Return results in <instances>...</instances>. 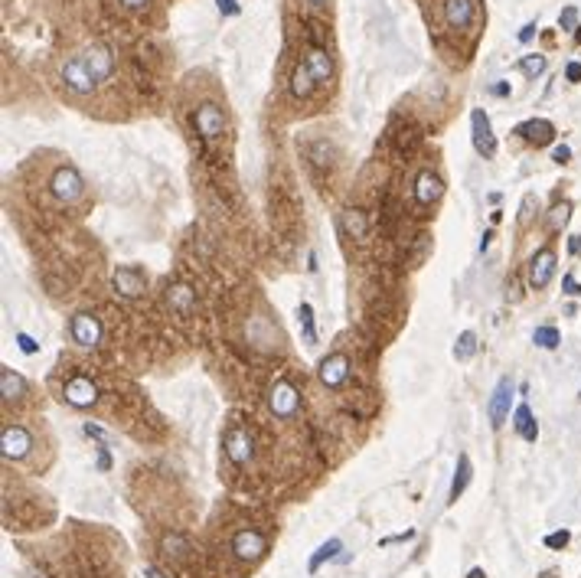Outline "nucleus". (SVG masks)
<instances>
[{"label": "nucleus", "mask_w": 581, "mask_h": 578, "mask_svg": "<svg viewBox=\"0 0 581 578\" xmlns=\"http://www.w3.org/2000/svg\"><path fill=\"white\" fill-rule=\"evenodd\" d=\"M562 291H565V294H581V285L571 275H565L562 278Z\"/></svg>", "instance_id": "39"}, {"label": "nucleus", "mask_w": 581, "mask_h": 578, "mask_svg": "<svg viewBox=\"0 0 581 578\" xmlns=\"http://www.w3.org/2000/svg\"><path fill=\"white\" fill-rule=\"evenodd\" d=\"M59 75H62V85H66L72 95H89L98 89V82L91 79V72L85 69V62H82L79 56H72L62 62V69H59Z\"/></svg>", "instance_id": "5"}, {"label": "nucleus", "mask_w": 581, "mask_h": 578, "mask_svg": "<svg viewBox=\"0 0 581 578\" xmlns=\"http://www.w3.org/2000/svg\"><path fill=\"white\" fill-rule=\"evenodd\" d=\"M533 36H536V24H529V26L523 30V33H519V43H529Z\"/></svg>", "instance_id": "43"}, {"label": "nucleus", "mask_w": 581, "mask_h": 578, "mask_svg": "<svg viewBox=\"0 0 581 578\" xmlns=\"http://www.w3.org/2000/svg\"><path fill=\"white\" fill-rule=\"evenodd\" d=\"M340 226L346 235H356V239H366V235H369V216H366L363 209H343Z\"/></svg>", "instance_id": "22"}, {"label": "nucleus", "mask_w": 581, "mask_h": 578, "mask_svg": "<svg viewBox=\"0 0 581 578\" xmlns=\"http://www.w3.org/2000/svg\"><path fill=\"white\" fill-rule=\"evenodd\" d=\"M467 578H487V572H483V568H470Z\"/></svg>", "instance_id": "46"}, {"label": "nucleus", "mask_w": 581, "mask_h": 578, "mask_svg": "<svg viewBox=\"0 0 581 578\" xmlns=\"http://www.w3.org/2000/svg\"><path fill=\"white\" fill-rule=\"evenodd\" d=\"M493 95H510V85H506V82H500V85H493Z\"/></svg>", "instance_id": "44"}, {"label": "nucleus", "mask_w": 581, "mask_h": 578, "mask_svg": "<svg viewBox=\"0 0 581 578\" xmlns=\"http://www.w3.org/2000/svg\"><path fill=\"white\" fill-rule=\"evenodd\" d=\"M441 24L454 33H464L477 24V0H441Z\"/></svg>", "instance_id": "1"}, {"label": "nucleus", "mask_w": 581, "mask_h": 578, "mask_svg": "<svg viewBox=\"0 0 581 578\" xmlns=\"http://www.w3.org/2000/svg\"><path fill=\"white\" fill-rule=\"evenodd\" d=\"M519 69H523L529 79H536V75H542V69H546V56H526V59H519Z\"/></svg>", "instance_id": "32"}, {"label": "nucleus", "mask_w": 581, "mask_h": 578, "mask_svg": "<svg viewBox=\"0 0 581 578\" xmlns=\"http://www.w3.org/2000/svg\"><path fill=\"white\" fill-rule=\"evenodd\" d=\"M111 285H114V291H118L121 298H141V294L148 291V275H144L141 268L121 265V268H114Z\"/></svg>", "instance_id": "10"}, {"label": "nucleus", "mask_w": 581, "mask_h": 578, "mask_svg": "<svg viewBox=\"0 0 581 578\" xmlns=\"http://www.w3.org/2000/svg\"><path fill=\"white\" fill-rule=\"evenodd\" d=\"M229 549H232V555L239 559V562H258V559H265V552H268V539H265L258 530H239L235 536H232V543H229Z\"/></svg>", "instance_id": "2"}, {"label": "nucleus", "mask_w": 581, "mask_h": 578, "mask_svg": "<svg viewBox=\"0 0 581 578\" xmlns=\"http://www.w3.org/2000/svg\"><path fill=\"white\" fill-rule=\"evenodd\" d=\"M340 549H343V543H340V539H327V543L320 545L317 552L310 555V566H307V568H310V572H317V568L323 566V562H330V559H337V555H340Z\"/></svg>", "instance_id": "27"}, {"label": "nucleus", "mask_w": 581, "mask_h": 578, "mask_svg": "<svg viewBox=\"0 0 581 578\" xmlns=\"http://www.w3.org/2000/svg\"><path fill=\"white\" fill-rule=\"evenodd\" d=\"M470 474H474V464H470V458L467 454H461V458H457V471H454V480H451V503H454L457 497H461V494H464V490H467V484H470Z\"/></svg>", "instance_id": "24"}, {"label": "nucleus", "mask_w": 581, "mask_h": 578, "mask_svg": "<svg viewBox=\"0 0 581 578\" xmlns=\"http://www.w3.org/2000/svg\"><path fill=\"white\" fill-rule=\"evenodd\" d=\"M226 454L232 464H239V467H245V464H251V458H255V441H251L249 428H229L226 431Z\"/></svg>", "instance_id": "7"}, {"label": "nucleus", "mask_w": 581, "mask_h": 578, "mask_svg": "<svg viewBox=\"0 0 581 578\" xmlns=\"http://www.w3.org/2000/svg\"><path fill=\"white\" fill-rule=\"evenodd\" d=\"M569 249H571V252H578V249H581V239H578V235H571V239H569Z\"/></svg>", "instance_id": "45"}, {"label": "nucleus", "mask_w": 581, "mask_h": 578, "mask_svg": "<svg viewBox=\"0 0 581 578\" xmlns=\"http://www.w3.org/2000/svg\"><path fill=\"white\" fill-rule=\"evenodd\" d=\"M441 193H445V183H441V177L434 170H422L415 177V203L418 206H434L441 199Z\"/></svg>", "instance_id": "16"}, {"label": "nucleus", "mask_w": 581, "mask_h": 578, "mask_svg": "<svg viewBox=\"0 0 581 578\" xmlns=\"http://www.w3.org/2000/svg\"><path fill=\"white\" fill-rule=\"evenodd\" d=\"M304 62H307V69H310V75H314L317 85H327V82L333 79V59L323 46L314 43V46L307 49V59H304Z\"/></svg>", "instance_id": "17"}, {"label": "nucleus", "mask_w": 581, "mask_h": 578, "mask_svg": "<svg viewBox=\"0 0 581 578\" xmlns=\"http://www.w3.org/2000/svg\"><path fill=\"white\" fill-rule=\"evenodd\" d=\"M477 353V334L474 330H464V334L457 336V343H454V356L457 359H470Z\"/></svg>", "instance_id": "30"}, {"label": "nucleus", "mask_w": 581, "mask_h": 578, "mask_svg": "<svg viewBox=\"0 0 581 578\" xmlns=\"http://www.w3.org/2000/svg\"><path fill=\"white\" fill-rule=\"evenodd\" d=\"M569 543H571V532L569 530H555V532H548V536H546L548 549H565Z\"/></svg>", "instance_id": "33"}, {"label": "nucleus", "mask_w": 581, "mask_h": 578, "mask_svg": "<svg viewBox=\"0 0 581 578\" xmlns=\"http://www.w3.org/2000/svg\"><path fill=\"white\" fill-rule=\"evenodd\" d=\"M297 320H301L304 340L314 347V343H317V327H314V311H310V304H301V307H297Z\"/></svg>", "instance_id": "29"}, {"label": "nucleus", "mask_w": 581, "mask_h": 578, "mask_svg": "<svg viewBox=\"0 0 581 578\" xmlns=\"http://www.w3.org/2000/svg\"><path fill=\"white\" fill-rule=\"evenodd\" d=\"M125 10H131V13H144L150 7V0H118Z\"/></svg>", "instance_id": "37"}, {"label": "nucleus", "mask_w": 581, "mask_h": 578, "mask_svg": "<svg viewBox=\"0 0 581 578\" xmlns=\"http://www.w3.org/2000/svg\"><path fill=\"white\" fill-rule=\"evenodd\" d=\"M555 275V252L552 249H539L529 262V288H546L548 281Z\"/></svg>", "instance_id": "15"}, {"label": "nucleus", "mask_w": 581, "mask_h": 578, "mask_svg": "<svg viewBox=\"0 0 581 578\" xmlns=\"http://www.w3.org/2000/svg\"><path fill=\"white\" fill-rule=\"evenodd\" d=\"M490 239H493V232L487 229V232H483V239H480V249H487V245H490Z\"/></svg>", "instance_id": "47"}, {"label": "nucleus", "mask_w": 581, "mask_h": 578, "mask_svg": "<svg viewBox=\"0 0 581 578\" xmlns=\"http://www.w3.org/2000/svg\"><path fill=\"white\" fill-rule=\"evenodd\" d=\"M552 161H555V163H569L571 161V151L565 147V144H559V147L552 151Z\"/></svg>", "instance_id": "40"}, {"label": "nucleus", "mask_w": 581, "mask_h": 578, "mask_svg": "<svg viewBox=\"0 0 581 578\" xmlns=\"http://www.w3.org/2000/svg\"><path fill=\"white\" fill-rule=\"evenodd\" d=\"M317 376L327 389H340L343 382H346V376H350V356H346V353H330V356H323L320 359V366H317Z\"/></svg>", "instance_id": "12"}, {"label": "nucleus", "mask_w": 581, "mask_h": 578, "mask_svg": "<svg viewBox=\"0 0 581 578\" xmlns=\"http://www.w3.org/2000/svg\"><path fill=\"white\" fill-rule=\"evenodd\" d=\"M219 3V13H222V17H235V13H239V3H235V0H216Z\"/></svg>", "instance_id": "38"}, {"label": "nucleus", "mask_w": 581, "mask_h": 578, "mask_svg": "<svg viewBox=\"0 0 581 578\" xmlns=\"http://www.w3.org/2000/svg\"><path fill=\"white\" fill-rule=\"evenodd\" d=\"M30 448H33V435H30L23 425L3 428V435H0V451H3L7 461H20V458H26Z\"/></svg>", "instance_id": "8"}, {"label": "nucleus", "mask_w": 581, "mask_h": 578, "mask_svg": "<svg viewBox=\"0 0 581 578\" xmlns=\"http://www.w3.org/2000/svg\"><path fill=\"white\" fill-rule=\"evenodd\" d=\"M314 89H317V82H314V75H310L307 62H301V66L291 72V95H294V98H307Z\"/></svg>", "instance_id": "25"}, {"label": "nucleus", "mask_w": 581, "mask_h": 578, "mask_svg": "<svg viewBox=\"0 0 581 578\" xmlns=\"http://www.w3.org/2000/svg\"><path fill=\"white\" fill-rule=\"evenodd\" d=\"M516 134H519V138H526L529 144L542 147V144H548V141L555 138V125H552V121H546V118H529V121H523V125L516 127Z\"/></svg>", "instance_id": "19"}, {"label": "nucleus", "mask_w": 581, "mask_h": 578, "mask_svg": "<svg viewBox=\"0 0 581 578\" xmlns=\"http://www.w3.org/2000/svg\"><path fill=\"white\" fill-rule=\"evenodd\" d=\"M571 219V203L569 199H562V203H555V206L548 209V229L552 232H562L565 226H569Z\"/></svg>", "instance_id": "28"}, {"label": "nucleus", "mask_w": 581, "mask_h": 578, "mask_svg": "<svg viewBox=\"0 0 581 578\" xmlns=\"http://www.w3.org/2000/svg\"><path fill=\"white\" fill-rule=\"evenodd\" d=\"M193 125L203 141H216L226 131V115H222V108L216 102H199L193 111Z\"/></svg>", "instance_id": "4"}, {"label": "nucleus", "mask_w": 581, "mask_h": 578, "mask_svg": "<svg viewBox=\"0 0 581 578\" xmlns=\"http://www.w3.org/2000/svg\"><path fill=\"white\" fill-rule=\"evenodd\" d=\"M17 347H20L23 353H36V350H39V343H36L30 334H17Z\"/></svg>", "instance_id": "36"}, {"label": "nucleus", "mask_w": 581, "mask_h": 578, "mask_svg": "<svg viewBox=\"0 0 581 578\" xmlns=\"http://www.w3.org/2000/svg\"><path fill=\"white\" fill-rule=\"evenodd\" d=\"M0 392H3V402H20L23 395H26V382H23L20 372H13L10 366H3L0 370Z\"/></svg>", "instance_id": "20"}, {"label": "nucleus", "mask_w": 581, "mask_h": 578, "mask_svg": "<svg viewBox=\"0 0 581 578\" xmlns=\"http://www.w3.org/2000/svg\"><path fill=\"white\" fill-rule=\"evenodd\" d=\"M49 190H53V197H56V199H62V203H72V199L82 197L85 183H82V174H79V170L62 167V170H56V174H53V180H49Z\"/></svg>", "instance_id": "11"}, {"label": "nucleus", "mask_w": 581, "mask_h": 578, "mask_svg": "<svg viewBox=\"0 0 581 578\" xmlns=\"http://www.w3.org/2000/svg\"><path fill=\"white\" fill-rule=\"evenodd\" d=\"M167 304L177 314H193L196 311V291L190 285H170L167 288Z\"/></svg>", "instance_id": "21"}, {"label": "nucleus", "mask_w": 581, "mask_h": 578, "mask_svg": "<svg viewBox=\"0 0 581 578\" xmlns=\"http://www.w3.org/2000/svg\"><path fill=\"white\" fill-rule=\"evenodd\" d=\"M470 134H474V147H477L483 157H493L497 154V138L490 131V118L483 108H474L470 111Z\"/></svg>", "instance_id": "14"}, {"label": "nucleus", "mask_w": 581, "mask_h": 578, "mask_svg": "<svg viewBox=\"0 0 581 578\" xmlns=\"http://www.w3.org/2000/svg\"><path fill=\"white\" fill-rule=\"evenodd\" d=\"M513 428L519 431V438H523V441H536L539 438V425H536V418H533V408H529L526 402L513 412Z\"/></svg>", "instance_id": "23"}, {"label": "nucleus", "mask_w": 581, "mask_h": 578, "mask_svg": "<svg viewBox=\"0 0 581 578\" xmlns=\"http://www.w3.org/2000/svg\"><path fill=\"white\" fill-rule=\"evenodd\" d=\"M533 340H536V347H542V350H555L562 336H559V330H555V327H536Z\"/></svg>", "instance_id": "31"}, {"label": "nucleus", "mask_w": 581, "mask_h": 578, "mask_svg": "<svg viewBox=\"0 0 581 578\" xmlns=\"http://www.w3.org/2000/svg\"><path fill=\"white\" fill-rule=\"evenodd\" d=\"M575 24H578V10H575V7H565L559 17V26L562 30H575Z\"/></svg>", "instance_id": "35"}, {"label": "nucleus", "mask_w": 581, "mask_h": 578, "mask_svg": "<svg viewBox=\"0 0 581 578\" xmlns=\"http://www.w3.org/2000/svg\"><path fill=\"white\" fill-rule=\"evenodd\" d=\"M69 330H72V340H75L79 347H85V350L98 347V340H102V320H98L95 314H89V311L75 314V317H72V324H69Z\"/></svg>", "instance_id": "9"}, {"label": "nucleus", "mask_w": 581, "mask_h": 578, "mask_svg": "<svg viewBox=\"0 0 581 578\" xmlns=\"http://www.w3.org/2000/svg\"><path fill=\"white\" fill-rule=\"evenodd\" d=\"M268 408H271L278 418H294L301 412V392H297L291 382H274L268 389Z\"/></svg>", "instance_id": "6"}, {"label": "nucleus", "mask_w": 581, "mask_h": 578, "mask_svg": "<svg viewBox=\"0 0 581 578\" xmlns=\"http://www.w3.org/2000/svg\"><path fill=\"white\" fill-rule=\"evenodd\" d=\"M565 79L581 82V62H569V66H565Z\"/></svg>", "instance_id": "41"}, {"label": "nucleus", "mask_w": 581, "mask_h": 578, "mask_svg": "<svg viewBox=\"0 0 581 578\" xmlns=\"http://www.w3.org/2000/svg\"><path fill=\"white\" fill-rule=\"evenodd\" d=\"M79 59L85 62V69L91 72V79L98 82H108L114 75V53L105 43H89V46L79 53Z\"/></svg>", "instance_id": "3"}, {"label": "nucleus", "mask_w": 581, "mask_h": 578, "mask_svg": "<svg viewBox=\"0 0 581 578\" xmlns=\"http://www.w3.org/2000/svg\"><path fill=\"white\" fill-rule=\"evenodd\" d=\"M98 471H111V454H108V448H98Z\"/></svg>", "instance_id": "42"}, {"label": "nucleus", "mask_w": 581, "mask_h": 578, "mask_svg": "<svg viewBox=\"0 0 581 578\" xmlns=\"http://www.w3.org/2000/svg\"><path fill=\"white\" fill-rule=\"evenodd\" d=\"M62 395H66V402L75 405V408H91V405L98 402V386H95L89 376H72V379L62 386Z\"/></svg>", "instance_id": "13"}, {"label": "nucleus", "mask_w": 581, "mask_h": 578, "mask_svg": "<svg viewBox=\"0 0 581 578\" xmlns=\"http://www.w3.org/2000/svg\"><path fill=\"white\" fill-rule=\"evenodd\" d=\"M510 399H513V382H510V379H500V386H497V392H493L490 405H487L493 428H500L503 422H506V415H510Z\"/></svg>", "instance_id": "18"}, {"label": "nucleus", "mask_w": 581, "mask_h": 578, "mask_svg": "<svg viewBox=\"0 0 581 578\" xmlns=\"http://www.w3.org/2000/svg\"><path fill=\"white\" fill-rule=\"evenodd\" d=\"M304 3H307V7H327L330 0H304Z\"/></svg>", "instance_id": "48"}, {"label": "nucleus", "mask_w": 581, "mask_h": 578, "mask_svg": "<svg viewBox=\"0 0 581 578\" xmlns=\"http://www.w3.org/2000/svg\"><path fill=\"white\" fill-rule=\"evenodd\" d=\"M85 435H89V438H95V441H98V448H108V444H111V438H108V435H105V431H102V428H98V425H91V422H89V425H85Z\"/></svg>", "instance_id": "34"}, {"label": "nucleus", "mask_w": 581, "mask_h": 578, "mask_svg": "<svg viewBox=\"0 0 581 578\" xmlns=\"http://www.w3.org/2000/svg\"><path fill=\"white\" fill-rule=\"evenodd\" d=\"M163 552H167V559H173V562H183L186 555L193 552V545H190V539H186V536H180V532H170V536L163 539Z\"/></svg>", "instance_id": "26"}]
</instances>
